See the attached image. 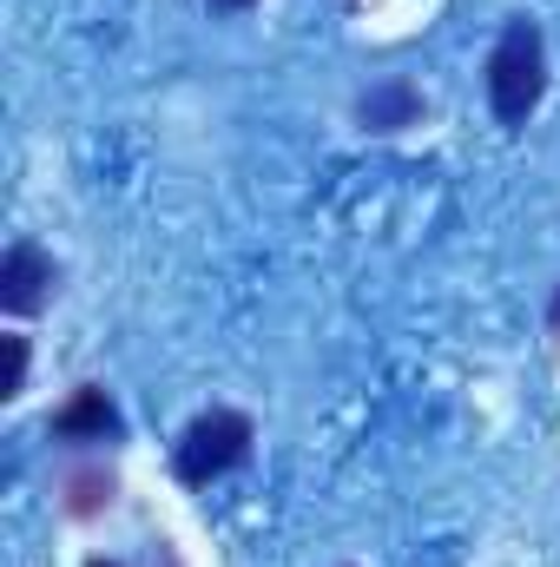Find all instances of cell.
I'll list each match as a JSON object with an SVG mask.
<instances>
[{
    "instance_id": "cell-6",
    "label": "cell",
    "mask_w": 560,
    "mask_h": 567,
    "mask_svg": "<svg viewBox=\"0 0 560 567\" xmlns=\"http://www.w3.org/2000/svg\"><path fill=\"white\" fill-rule=\"evenodd\" d=\"M113 495H120L113 468H73V475L60 482V508H66L73 522H93V515H106V508H113Z\"/></svg>"
},
{
    "instance_id": "cell-7",
    "label": "cell",
    "mask_w": 560,
    "mask_h": 567,
    "mask_svg": "<svg viewBox=\"0 0 560 567\" xmlns=\"http://www.w3.org/2000/svg\"><path fill=\"white\" fill-rule=\"evenodd\" d=\"M0 343H7V383H0V396L13 403V396L27 390V337H20V330H7Z\"/></svg>"
},
{
    "instance_id": "cell-2",
    "label": "cell",
    "mask_w": 560,
    "mask_h": 567,
    "mask_svg": "<svg viewBox=\"0 0 560 567\" xmlns=\"http://www.w3.org/2000/svg\"><path fill=\"white\" fill-rule=\"evenodd\" d=\"M251 442H258V429H251L245 410H205L198 423L178 435L172 468H178L185 488H211L218 475H231V468L251 462Z\"/></svg>"
},
{
    "instance_id": "cell-5",
    "label": "cell",
    "mask_w": 560,
    "mask_h": 567,
    "mask_svg": "<svg viewBox=\"0 0 560 567\" xmlns=\"http://www.w3.org/2000/svg\"><path fill=\"white\" fill-rule=\"evenodd\" d=\"M356 120H363V133H403V126L422 120V93L403 73H396V80H376V86L356 100Z\"/></svg>"
},
{
    "instance_id": "cell-4",
    "label": "cell",
    "mask_w": 560,
    "mask_h": 567,
    "mask_svg": "<svg viewBox=\"0 0 560 567\" xmlns=\"http://www.w3.org/2000/svg\"><path fill=\"white\" fill-rule=\"evenodd\" d=\"M53 435H60V442H120L126 423H120L113 396H106L100 383H86V390H73V396L53 410Z\"/></svg>"
},
{
    "instance_id": "cell-8",
    "label": "cell",
    "mask_w": 560,
    "mask_h": 567,
    "mask_svg": "<svg viewBox=\"0 0 560 567\" xmlns=\"http://www.w3.org/2000/svg\"><path fill=\"white\" fill-rule=\"evenodd\" d=\"M218 13H245V7H258V0H211Z\"/></svg>"
},
{
    "instance_id": "cell-3",
    "label": "cell",
    "mask_w": 560,
    "mask_h": 567,
    "mask_svg": "<svg viewBox=\"0 0 560 567\" xmlns=\"http://www.w3.org/2000/svg\"><path fill=\"white\" fill-rule=\"evenodd\" d=\"M53 284H60V265H53L33 238H13V245H7V258H0V310H7V317L46 310Z\"/></svg>"
},
{
    "instance_id": "cell-10",
    "label": "cell",
    "mask_w": 560,
    "mask_h": 567,
    "mask_svg": "<svg viewBox=\"0 0 560 567\" xmlns=\"http://www.w3.org/2000/svg\"><path fill=\"white\" fill-rule=\"evenodd\" d=\"M86 567H113V561H86Z\"/></svg>"
},
{
    "instance_id": "cell-9",
    "label": "cell",
    "mask_w": 560,
    "mask_h": 567,
    "mask_svg": "<svg viewBox=\"0 0 560 567\" xmlns=\"http://www.w3.org/2000/svg\"><path fill=\"white\" fill-rule=\"evenodd\" d=\"M548 330H554V337H560V297H554V310H548Z\"/></svg>"
},
{
    "instance_id": "cell-1",
    "label": "cell",
    "mask_w": 560,
    "mask_h": 567,
    "mask_svg": "<svg viewBox=\"0 0 560 567\" xmlns=\"http://www.w3.org/2000/svg\"><path fill=\"white\" fill-rule=\"evenodd\" d=\"M548 100V40L535 20H508L488 53V106L501 126H528Z\"/></svg>"
}]
</instances>
